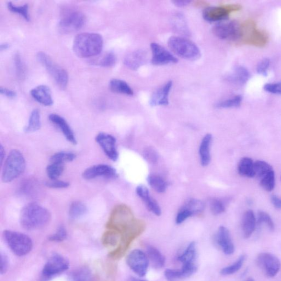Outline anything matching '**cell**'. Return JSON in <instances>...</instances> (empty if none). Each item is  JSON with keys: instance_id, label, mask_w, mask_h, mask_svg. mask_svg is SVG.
<instances>
[{"instance_id": "cell-1", "label": "cell", "mask_w": 281, "mask_h": 281, "mask_svg": "<svg viewBox=\"0 0 281 281\" xmlns=\"http://www.w3.org/2000/svg\"><path fill=\"white\" fill-rule=\"evenodd\" d=\"M51 219L50 211L36 203L27 204L21 210L20 223L27 230H36L48 225Z\"/></svg>"}, {"instance_id": "cell-2", "label": "cell", "mask_w": 281, "mask_h": 281, "mask_svg": "<svg viewBox=\"0 0 281 281\" xmlns=\"http://www.w3.org/2000/svg\"><path fill=\"white\" fill-rule=\"evenodd\" d=\"M103 47V39L99 34L84 33L74 39L73 50L81 58H89L99 55Z\"/></svg>"}, {"instance_id": "cell-3", "label": "cell", "mask_w": 281, "mask_h": 281, "mask_svg": "<svg viewBox=\"0 0 281 281\" xmlns=\"http://www.w3.org/2000/svg\"><path fill=\"white\" fill-rule=\"evenodd\" d=\"M268 41L267 34L259 30L254 21L246 20L240 24V35L237 44L262 48L265 47Z\"/></svg>"}, {"instance_id": "cell-4", "label": "cell", "mask_w": 281, "mask_h": 281, "mask_svg": "<svg viewBox=\"0 0 281 281\" xmlns=\"http://www.w3.org/2000/svg\"><path fill=\"white\" fill-rule=\"evenodd\" d=\"M26 166V160L24 155L17 150L11 151L3 166V181L8 183L18 178L24 173Z\"/></svg>"}, {"instance_id": "cell-5", "label": "cell", "mask_w": 281, "mask_h": 281, "mask_svg": "<svg viewBox=\"0 0 281 281\" xmlns=\"http://www.w3.org/2000/svg\"><path fill=\"white\" fill-rule=\"evenodd\" d=\"M3 237L9 248L17 256L26 255L32 250L33 246L32 240L27 234L11 230H5L3 233Z\"/></svg>"}, {"instance_id": "cell-6", "label": "cell", "mask_w": 281, "mask_h": 281, "mask_svg": "<svg viewBox=\"0 0 281 281\" xmlns=\"http://www.w3.org/2000/svg\"><path fill=\"white\" fill-rule=\"evenodd\" d=\"M168 46L176 55L186 60H197L201 56L197 46L184 38L172 37L168 40Z\"/></svg>"}, {"instance_id": "cell-7", "label": "cell", "mask_w": 281, "mask_h": 281, "mask_svg": "<svg viewBox=\"0 0 281 281\" xmlns=\"http://www.w3.org/2000/svg\"><path fill=\"white\" fill-rule=\"evenodd\" d=\"M86 23V17L81 11L72 8H67L62 11L59 28L64 33H71L82 29Z\"/></svg>"}, {"instance_id": "cell-8", "label": "cell", "mask_w": 281, "mask_h": 281, "mask_svg": "<svg viewBox=\"0 0 281 281\" xmlns=\"http://www.w3.org/2000/svg\"><path fill=\"white\" fill-rule=\"evenodd\" d=\"M38 61L47 70L58 87L61 89L67 88L69 80L68 74L64 68L57 65L44 52H40L37 56Z\"/></svg>"}, {"instance_id": "cell-9", "label": "cell", "mask_w": 281, "mask_h": 281, "mask_svg": "<svg viewBox=\"0 0 281 281\" xmlns=\"http://www.w3.org/2000/svg\"><path fill=\"white\" fill-rule=\"evenodd\" d=\"M241 8L239 4H227L206 8L203 11V18L208 22L225 21L232 13L236 12Z\"/></svg>"}, {"instance_id": "cell-10", "label": "cell", "mask_w": 281, "mask_h": 281, "mask_svg": "<svg viewBox=\"0 0 281 281\" xmlns=\"http://www.w3.org/2000/svg\"><path fill=\"white\" fill-rule=\"evenodd\" d=\"M70 267V262L65 257L59 254H54L48 259L43 269V276L45 279H49L67 270Z\"/></svg>"}, {"instance_id": "cell-11", "label": "cell", "mask_w": 281, "mask_h": 281, "mask_svg": "<svg viewBox=\"0 0 281 281\" xmlns=\"http://www.w3.org/2000/svg\"><path fill=\"white\" fill-rule=\"evenodd\" d=\"M240 24L235 21L220 22L213 27V32L218 38L237 43L240 35Z\"/></svg>"}, {"instance_id": "cell-12", "label": "cell", "mask_w": 281, "mask_h": 281, "mask_svg": "<svg viewBox=\"0 0 281 281\" xmlns=\"http://www.w3.org/2000/svg\"><path fill=\"white\" fill-rule=\"evenodd\" d=\"M129 267L140 277H144L149 265L148 257L143 251L135 249L130 252L127 258Z\"/></svg>"}, {"instance_id": "cell-13", "label": "cell", "mask_w": 281, "mask_h": 281, "mask_svg": "<svg viewBox=\"0 0 281 281\" xmlns=\"http://www.w3.org/2000/svg\"><path fill=\"white\" fill-rule=\"evenodd\" d=\"M257 265L267 277H273L278 273L280 268L278 258L269 253H262L256 258Z\"/></svg>"}, {"instance_id": "cell-14", "label": "cell", "mask_w": 281, "mask_h": 281, "mask_svg": "<svg viewBox=\"0 0 281 281\" xmlns=\"http://www.w3.org/2000/svg\"><path fill=\"white\" fill-rule=\"evenodd\" d=\"M83 177L86 180H92L98 177L112 179L118 177V173L115 168L107 164H98L90 166L86 169L83 173Z\"/></svg>"}, {"instance_id": "cell-15", "label": "cell", "mask_w": 281, "mask_h": 281, "mask_svg": "<svg viewBox=\"0 0 281 281\" xmlns=\"http://www.w3.org/2000/svg\"><path fill=\"white\" fill-rule=\"evenodd\" d=\"M96 141L109 159L113 162L117 161L119 157V154L115 137L111 134L101 133L96 136Z\"/></svg>"}, {"instance_id": "cell-16", "label": "cell", "mask_w": 281, "mask_h": 281, "mask_svg": "<svg viewBox=\"0 0 281 281\" xmlns=\"http://www.w3.org/2000/svg\"><path fill=\"white\" fill-rule=\"evenodd\" d=\"M151 48L152 52V64L155 66H163L176 64L178 60L162 46L157 43H152Z\"/></svg>"}, {"instance_id": "cell-17", "label": "cell", "mask_w": 281, "mask_h": 281, "mask_svg": "<svg viewBox=\"0 0 281 281\" xmlns=\"http://www.w3.org/2000/svg\"><path fill=\"white\" fill-rule=\"evenodd\" d=\"M216 241L225 254L231 255L234 253V245L230 231L225 226H221L218 229Z\"/></svg>"}, {"instance_id": "cell-18", "label": "cell", "mask_w": 281, "mask_h": 281, "mask_svg": "<svg viewBox=\"0 0 281 281\" xmlns=\"http://www.w3.org/2000/svg\"><path fill=\"white\" fill-rule=\"evenodd\" d=\"M50 122L55 124L62 132L66 139L73 145H76L77 141L74 132L66 120L57 114H51L49 116Z\"/></svg>"}, {"instance_id": "cell-19", "label": "cell", "mask_w": 281, "mask_h": 281, "mask_svg": "<svg viewBox=\"0 0 281 281\" xmlns=\"http://www.w3.org/2000/svg\"><path fill=\"white\" fill-rule=\"evenodd\" d=\"M136 192L137 196L145 203L149 210L157 216L161 215V208H160L156 200L151 196L150 192L146 186L143 185L137 186L136 189Z\"/></svg>"}, {"instance_id": "cell-20", "label": "cell", "mask_w": 281, "mask_h": 281, "mask_svg": "<svg viewBox=\"0 0 281 281\" xmlns=\"http://www.w3.org/2000/svg\"><path fill=\"white\" fill-rule=\"evenodd\" d=\"M147 60V54L145 50H139L133 52L125 57L124 65L131 70L136 71L145 65Z\"/></svg>"}, {"instance_id": "cell-21", "label": "cell", "mask_w": 281, "mask_h": 281, "mask_svg": "<svg viewBox=\"0 0 281 281\" xmlns=\"http://www.w3.org/2000/svg\"><path fill=\"white\" fill-rule=\"evenodd\" d=\"M172 86H173V82L169 81L155 91L151 97L150 105L152 106L168 105L169 95Z\"/></svg>"}, {"instance_id": "cell-22", "label": "cell", "mask_w": 281, "mask_h": 281, "mask_svg": "<svg viewBox=\"0 0 281 281\" xmlns=\"http://www.w3.org/2000/svg\"><path fill=\"white\" fill-rule=\"evenodd\" d=\"M31 94L34 100L45 106H51L53 105L54 101L52 97L51 91L47 86L42 85L33 89Z\"/></svg>"}, {"instance_id": "cell-23", "label": "cell", "mask_w": 281, "mask_h": 281, "mask_svg": "<svg viewBox=\"0 0 281 281\" xmlns=\"http://www.w3.org/2000/svg\"><path fill=\"white\" fill-rule=\"evenodd\" d=\"M256 218L253 210L246 211L243 214L242 221V229L245 238H249L255 230Z\"/></svg>"}, {"instance_id": "cell-24", "label": "cell", "mask_w": 281, "mask_h": 281, "mask_svg": "<svg viewBox=\"0 0 281 281\" xmlns=\"http://www.w3.org/2000/svg\"><path fill=\"white\" fill-rule=\"evenodd\" d=\"M250 77V74L247 69L242 66H238L227 77L226 80L233 84L243 85L248 81Z\"/></svg>"}, {"instance_id": "cell-25", "label": "cell", "mask_w": 281, "mask_h": 281, "mask_svg": "<svg viewBox=\"0 0 281 281\" xmlns=\"http://www.w3.org/2000/svg\"><path fill=\"white\" fill-rule=\"evenodd\" d=\"M212 141V135L206 134L203 138L199 148L200 163L203 166H208L211 160L210 146Z\"/></svg>"}, {"instance_id": "cell-26", "label": "cell", "mask_w": 281, "mask_h": 281, "mask_svg": "<svg viewBox=\"0 0 281 281\" xmlns=\"http://www.w3.org/2000/svg\"><path fill=\"white\" fill-rule=\"evenodd\" d=\"M146 254L155 268H161L165 265V257L158 249L150 245H146Z\"/></svg>"}, {"instance_id": "cell-27", "label": "cell", "mask_w": 281, "mask_h": 281, "mask_svg": "<svg viewBox=\"0 0 281 281\" xmlns=\"http://www.w3.org/2000/svg\"><path fill=\"white\" fill-rule=\"evenodd\" d=\"M197 256L196 244L192 242L189 244L183 253L177 257V260L181 262L183 265L196 264Z\"/></svg>"}, {"instance_id": "cell-28", "label": "cell", "mask_w": 281, "mask_h": 281, "mask_svg": "<svg viewBox=\"0 0 281 281\" xmlns=\"http://www.w3.org/2000/svg\"><path fill=\"white\" fill-rule=\"evenodd\" d=\"M253 160L248 157L240 159L238 165V171L240 175L246 177H254L255 173Z\"/></svg>"}, {"instance_id": "cell-29", "label": "cell", "mask_w": 281, "mask_h": 281, "mask_svg": "<svg viewBox=\"0 0 281 281\" xmlns=\"http://www.w3.org/2000/svg\"><path fill=\"white\" fill-rule=\"evenodd\" d=\"M110 88L114 93L127 95H134V91L130 86L123 80L114 79L111 80Z\"/></svg>"}, {"instance_id": "cell-30", "label": "cell", "mask_w": 281, "mask_h": 281, "mask_svg": "<svg viewBox=\"0 0 281 281\" xmlns=\"http://www.w3.org/2000/svg\"><path fill=\"white\" fill-rule=\"evenodd\" d=\"M93 275L88 267H80L72 271L68 276V281H92Z\"/></svg>"}, {"instance_id": "cell-31", "label": "cell", "mask_w": 281, "mask_h": 281, "mask_svg": "<svg viewBox=\"0 0 281 281\" xmlns=\"http://www.w3.org/2000/svg\"><path fill=\"white\" fill-rule=\"evenodd\" d=\"M147 181L154 191L160 193L165 192L168 186L167 182L162 177L156 174L148 175Z\"/></svg>"}, {"instance_id": "cell-32", "label": "cell", "mask_w": 281, "mask_h": 281, "mask_svg": "<svg viewBox=\"0 0 281 281\" xmlns=\"http://www.w3.org/2000/svg\"><path fill=\"white\" fill-rule=\"evenodd\" d=\"M41 127V116L39 110L36 109L31 114L28 124L25 128V131L26 133H33L38 131Z\"/></svg>"}, {"instance_id": "cell-33", "label": "cell", "mask_w": 281, "mask_h": 281, "mask_svg": "<svg viewBox=\"0 0 281 281\" xmlns=\"http://www.w3.org/2000/svg\"><path fill=\"white\" fill-rule=\"evenodd\" d=\"M87 205L80 201H74L69 209V216L72 220H76L87 213Z\"/></svg>"}, {"instance_id": "cell-34", "label": "cell", "mask_w": 281, "mask_h": 281, "mask_svg": "<svg viewBox=\"0 0 281 281\" xmlns=\"http://www.w3.org/2000/svg\"><path fill=\"white\" fill-rule=\"evenodd\" d=\"M76 158V155L70 152H60L53 155L50 158L51 163L65 164L73 161Z\"/></svg>"}, {"instance_id": "cell-35", "label": "cell", "mask_w": 281, "mask_h": 281, "mask_svg": "<svg viewBox=\"0 0 281 281\" xmlns=\"http://www.w3.org/2000/svg\"><path fill=\"white\" fill-rule=\"evenodd\" d=\"M64 164L51 163L47 166V173L50 180H55L64 173Z\"/></svg>"}, {"instance_id": "cell-36", "label": "cell", "mask_w": 281, "mask_h": 281, "mask_svg": "<svg viewBox=\"0 0 281 281\" xmlns=\"http://www.w3.org/2000/svg\"><path fill=\"white\" fill-rule=\"evenodd\" d=\"M245 260V256L244 255H240L238 259L232 264L223 267L221 269L220 273L223 276H227V275H231L237 272L243 266Z\"/></svg>"}, {"instance_id": "cell-37", "label": "cell", "mask_w": 281, "mask_h": 281, "mask_svg": "<svg viewBox=\"0 0 281 281\" xmlns=\"http://www.w3.org/2000/svg\"><path fill=\"white\" fill-rule=\"evenodd\" d=\"M255 176L259 179L262 177L273 170L272 166L262 160H257L254 163Z\"/></svg>"}, {"instance_id": "cell-38", "label": "cell", "mask_w": 281, "mask_h": 281, "mask_svg": "<svg viewBox=\"0 0 281 281\" xmlns=\"http://www.w3.org/2000/svg\"><path fill=\"white\" fill-rule=\"evenodd\" d=\"M182 206L191 211L194 215L201 213L204 209L205 206L200 200L191 199L188 200Z\"/></svg>"}, {"instance_id": "cell-39", "label": "cell", "mask_w": 281, "mask_h": 281, "mask_svg": "<svg viewBox=\"0 0 281 281\" xmlns=\"http://www.w3.org/2000/svg\"><path fill=\"white\" fill-rule=\"evenodd\" d=\"M260 184L262 188L267 192H271L273 190L275 186V174L273 170L260 179Z\"/></svg>"}, {"instance_id": "cell-40", "label": "cell", "mask_w": 281, "mask_h": 281, "mask_svg": "<svg viewBox=\"0 0 281 281\" xmlns=\"http://www.w3.org/2000/svg\"><path fill=\"white\" fill-rule=\"evenodd\" d=\"M174 27L177 32H180L184 35L187 36L190 34L186 25L185 17L181 14H177L175 15L173 21Z\"/></svg>"}, {"instance_id": "cell-41", "label": "cell", "mask_w": 281, "mask_h": 281, "mask_svg": "<svg viewBox=\"0 0 281 281\" xmlns=\"http://www.w3.org/2000/svg\"><path fill=\"white\" fill-rule=\"evenodd\" d=\"M8 9L14 13H16L24 17L26 21L30 20V16L29 14V7L28 4L22 6H17L12 3L8 4Z\"/></svg>"}, {"instance_id": "cell-42", "label": "cell", "mask_w": 281, "mask_h": 281, "mask_svg": "<svg viewBox=\"0 0 281 281\" xmlns=\"http://www.w3.org/2000/svg\"><path fill=\"white\" fill-rule=\"evenodd\" d=\"M242 101V96L236 95L224 101L217 103L216 107L218 108H236L240 106Z\"/></svg>"}, {"instance_id": "cell-43", "label": "cell", "mask_w": 281, "mask_h": 281, "mask_svg": "<svg viewBox=\"0 0 281 281\" xmlns=\"http://www.w3.org/2000/svg\"><path fill=\"white\" fill-rule=\"evenodd\" d=\"M210 209L211 213L217 215L224 213L226 210V204L222 200L219 198H213L210 201Z\"/></svg>"}, {"instance_id": "cell-44", "label": "cell", "mask_w": 281, "mask_h": 281, "mask_svg": "<svg viewBox=\"0 0 281 281\" xmlns=\"http://www.w3.org/2000/svg\"><path fill=\"white\" fill-rule=\"evenodd\" d=\"M256 223L258 226L264 224L268 228L269 230L271 231L274 230V223L270 216L266 213V212L262 211L259 212L257 215Z\"/></svg>"}, {"instance_id": "cell-45", "label": "cell", "mask_w": 281, "mask_h": 281, "mask_svg": "<svg viewBox=\"0 0 281 281\" xmlns=\"http://www.w3.org/2000/svg\"><path fill=\"white\" fill-rule=\"evenodd\" d=\"M117 57L112 52H109L99 60L97 65L105 68H111L115 66Z\"/></svg>"}, {"instance_id": "cell-46", "label": "cell", "mask_w": 281, "mask_h": 281, "mask_svg": "<svg viewBox=\"0 0 281 281\" xmlns=\"http://www.w3.org/2000/svg\"><path fill=\"white\" fill-rule=\"evenodd\" d=\"M68 236V233L66 228L64 226H61L58 230L49 237L51 241L61 242L64 241Z\"/></svg>"}, {"instance_id": "cell-47", "label": "cell", "mask_w": 281, "mask_h": 281, "mask_svg": "<svg viewBox=\"0 0 281 281\" xmlns=\"http://www.w3.org/2000/svg\"><path fill=\"white\" fill-rule=\"evenodd\" d=\"M15 64L17 76L20 79L24 78L25 76L26 68L19 54H16L15 56Z\"/></svg>"}, {"instance_id": "cell-48", "label": "cell", "mask_w": 281, "mask_h": 281, "mask_svg": "<svg viewBox=\"0 0 281 281\" xmlns=\"http://www.w3.org/2000/svg\"><path fill=\"white\" fill-rule=\"evenodd\" d=\"M164 275L168 281H175L183 278L180 269H166Z\"/></svg>"}, {"instance_id": "cell-49", "label": "cell", "mask_w": 281, "mask_h": 281, "mask_svg": "<svg viewBox=\"0 0 281 281\" xmlns=\"http://www.w3.org/2000/svg\"><path fill=\"white\" fill-rule=\"evenodd\" d=\"M193 215L191 211L182 206L180 209L178 213H177L176 217V222L177 224H181L182 222H184L189 217L192 216Z\"/></svg>"}, {"instance_id": "cell-50", "label": "cell", "mask_w": 281, "mask_h": 281, "mask_svg": "<svg viewBox=\"0 0 281 281\" xmlns=\"http://www.w3.org/2000/svg\"><path fill=\"white\" fill-rule=\"evenodd\" d=\"M143 156L147 161L152 164L157 163L158 159V155L156 151L151 148H147L143 152Z\"/></svg>"}, {"instance_id": "cell-51", "label": "cell", "mask_w": 281, "mask_h": 281, "mask_svg": "<svg viewBox=\"0 0 281 281\" xmlns=\"http://www.w3.org/2000/svg\"><path fill=\"white\" fill-rule=\"evenodd\" d=\"M269 65H270V61L268 59L262 60L257 66L256 71L257 73L261 74L262 76H267Z\"/></svg>"}, {"instance_id": "cell-52", "label": "cell", "mask_w": 281, "mask_h": 281, "mask_svg": "<svg viewBox=\"0 0 281 281\" xmlns=\"http://www.w3.org/2000/svg\"><path fill=\"white\" fill-rule=\"evenodd\" d=\"M263 89L268 93L281 95V82L274 83H267L263 87Z\"/></svg>"}, {"instance_id": "cell-53", "label": "cell", "mask_w": 281, "mask_h": 281, "mask_svg": "<svg viewBox=\"0 0 281 281\" xmlns=\"http://www.w3.org/2000/svg\"><path fill=\"white\" fill-rule=\"evenodd\" d=\"M48 187L55 189L66 188L70 186L69 182L59 180H50L45 183Z\"/></svg>"}, {"instance_id": "cell-54", "label": "cell", "mask_w": 281, "mask_h": 281, "mask_svg": "<svg viewBox=\"0 0 281 281\" xmlns=\"http://www.w3.org/2000/svg\"><path fill=\"white\" fill-rule=\"evenodd\" d=\"M9 267L8 257L5 254L1 253V273L2 274L7 272Z\"/></svg>"}, {"instance_id": "cell-55", "label": "cell", "mask_w": 281, "mask_h": 281, "mask_svg": "<svg viewBox=\"0 0 281 281\" xmlns=\"http://www.w3.org/2000/svg\"><path fill=\"white\" fill-rule=\"evenodd\" d=\"M0 92L2 95L7 96L9 99H14L17 95L15 91L5 88H1Z\"/></svg>"}, {"instance_id": "cell-56", "label": "cell", "mask_w": 281, "mask_h": 281, "mask_svg": "<svg viewBox=\"0 0 281 281\" xmlns=\"http://www.w3.org/2000/svg\"><path fill=\"white\" fill-rule=\"evenodd\" d=\"M271 202L275 208L281 209V198L275 195H273L271 198Z\"/></svg>"}, {"instance_id": "cell-57", "label": "cell", "mask_w": 281, "mask_h": 281, "mask_svg": "<svg viewBox=\"0 0 281 281\" xmlns=\"http://www.w3.org/2000/svg\"><path fill=\"white\" fill-rule=\"evenodd\" d=\"M191 3L190 1H175L173 2V4L176 6L177 7H184L188 5L189 4Z\"/></svg>"}, {"instance_id": "cell-58", "label": "cell", "mask_w": 281, "mask_h": 281, "mask_svg": "<svg viewBox=\"0 0 281 281\" xmlns=\"http://www.w3.org/2000/svg\"><path fill=\"white\" fill-rule=\"evenodd\" d=\"M193 5L196 7L201 8L208 7L209 4L207 2L204 1H196L194 2Z\"/></svg>"}, {"instance_id": "cell-59", "label": "cell", "mask_w": 281, "mask_h": 281, "mask_svg": "<svg viewBox=\"0 0 281 281\" xmlns=\"http://www.w3.org/2000/svg\"><path fill=\"white\" fill-rule=\"evenodd\" d=\"M5 156V152L4 147L3 146V145H1V147H0V157H1L2 165L3 163Z\"/></svg>"}, {"instance_id": "cell-60", "label": "cell", "mask_w": 281, "mask_h": 281, "mask_svg": "<svg viewBox=\"0 0 281 281\" xmlns=\"http://www.w3.org/2000/svg\"><path fill=\"white\" fill-rule=\"evenodd\" d=\"M10 48V45L8 43L2 44L0 46V50L4 51Z\"/></svg>"}, {"instance_id": "cell-61", "label": "cell", "mask_w": 281, "mask_h": 281, "mask_svg": "<svg viewBox=\"0 0 281 281\" xmlns=\"http://www.w3.org/2000/svg\"><path fill=\"white\" fill-rule=\"evenodd\" d=\"M245 281H254V280L253 278H249L247 279H246Z\"/></svg>"}, {"instance_id": "cell-62", "label": "cell", "mask_w": 281, "mask_h": 281, "mask_svg": "<svg viewBox=\"0 0 281 281\" xmlns=\"http://www.w3.org/2000/svg\"><path fill=\"white\" fill-rule=\"evenodd\" d=\"M133 281H148V280H143V279H134Z\"/></svg>"}]
</instances>
